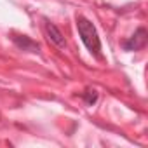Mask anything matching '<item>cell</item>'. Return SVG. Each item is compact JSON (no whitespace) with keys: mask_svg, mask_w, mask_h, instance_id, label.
<instances>
[{"mask_svg":"<svg viewBox=\"0 0 148 148\" xmlns=\"http://www.w3.org/2000/svg\"><path fill=\"white\" fill-rule=\"evenodd\" d=\"M77 30H79V35H80L84 45L87 47V51L99 58L101 56V40H99L96 26L86 16H77Z\"/></svg>","mask_w":148,"mask_h":148,"instance_id":"obj_1","label":"cell"},{"mask_svg":"<svg viewBox=\"0 0 148 148\" xmlns=\"http://www.w3.org/2000/svg\"><path fill=\"white\" fill-rule=\"evenodd\" d=\"M146 40H148V33H146V28L139 26L132 37H129L125 42H124V49L125 51H139L146 45Z\"/></svg>","mask_w":148,"mask_h":148,"instance_id":"obj_3","label":"cell"},{"mask_svg":"<svg viewBox=\"0 0 148 148\" xmlns=\"http://www.w3.org/2000/svg\"><path fill=\"white\" fill-rule=\"evenodd\" d=\"M12 40H14V44H16L19 49H23V51L38 52V44H37L35 40H32L30 37H26V35H16V37H12Z\"/></svg>","mask_w":148,"mask_h":148,"instance_id":"obj_4","label":"cell"},{"mask_svg":"<svg viewBox=\"0 0 148 148\" xmlns=\"http://www.w3.org/2000/svg\"><path fill=\"white\" fill-rule=\"evenodd\" d=\"M44 33H45L47 40H49L51 44H54L58 49H61V51L66 49V38H64V35H63L61 30H59L54 23H51L49 19H44Z\"/></svg>","mask_w":148,"mask_h":148,"instance_id":"obj_2","label":"cell"},{"mask_svg":"<svg viewBox=\"0 0 148 148\" xmlns=\"http://www.w3.org/2000/svg\"><path fill=\"white\" fill-rule=\"evenodd\" d=\"M84 101H86L87 105H94V103L98 101V91H94V89H87V91L84 92Z\"/></svg>","mask_w":148,"mask_h":148,"instance_id":"obj_5","label":"cell"}]
</instances>
